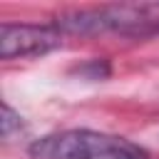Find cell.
Here are the masks:
<instances>
[{
    "instance_id": "obj_1",
    "label": "cell",
    "mask_w": 159,
    "mask_h": 159,
    "mask_svg": "<svg viewBox=\"0 0 159 159\" xmlns=\"http://www.w3.org/2000/svg\"><path fill=\"white\" fill-rule=\"evenodd\" d=\"M35 159H147V152L117 134L92 129H65L30 144Z\"/></svg>"
},
{
    "instance_id": "obj_3",
    "label": "cell",
    "mask_w": 159,
    "mask_h": 159,
    "mask_svg": "<svg viewBox=\"0 0 159 159\" xmlns=\"http://www.w3.org/2000/svg\"><path fill=\"white\" fill-rule=\"evenodd\" d=\"M62 45V37L55 27L47 25H15L2 22L0 25V57L15 60V57H37L57 50Z\"/></svg>"
},
{
    "instance_id": "obj_2",
    "label": "cell",
    "mask_w": 159,
    "mask_h": 159,
    "mask_svg": "<svg viewBox=\"0 0 159 159\" xmlns=\"http://www.w3.org/2000/svg\"><path fill=\"white\" fill-rule=\"evenodd\" d=\"M60 25L70 32H119V35H157L159 32V2L142 5H107L94 10H77L62 15Z\"/></svg>"
},
{
    "instance_id": "obj_4",
    "label": "cell",
    "mask_w": 159,
    "mask_h": 159,
    "mask_svg": "<svg viewBox=\"0 0 159 159\" xmlns=\"http://www.w3.org/2000/svg\"><path fill=\"white\" fill-rule=\"evenodd\" d=\"M0 124H2V137H5V139L12 134V129H15V127L20 129V117L12 112V107H10V104H2V119H0Z\"/></svg>"
}]
</instances>
